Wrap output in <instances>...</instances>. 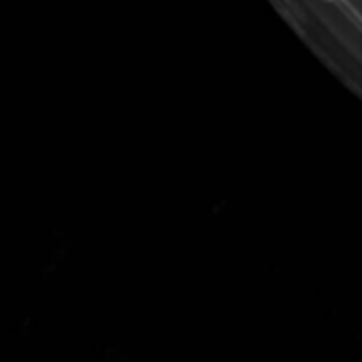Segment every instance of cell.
<instances>
[{
  "mask_svg": "<svg viewBox=\"0 0 362 362\" xmlns=\"http://www.w3.org/2000/svg\"><path fill=\"white\" fill-rule=\"evenodd\" d=\"M326 3H328V0H326Z\"/></svg>",
  "mask_w": 362,
  "mask_h": 362,
  "instance_id": "obj_1",
  "label": "cell"
}]
</instances>
